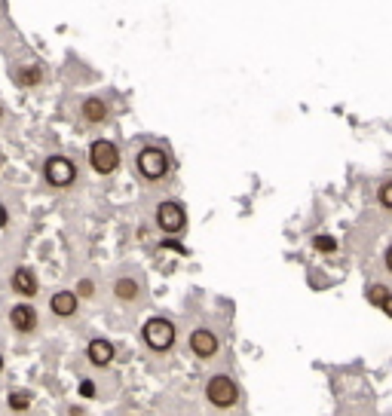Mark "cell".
Here are the masks:
<instances>
[{"label":"cell","instance_id":"1","mask_svg":"<svg viewBox=\"0 0 392 416\" xmlns=\"http://www.w3.org/2000/svg\"><path fill=\"white\" fill-rule=\"evenodd\" d=\"M135 168H138V175L144 177V181L156 184V181H163V177L169 175L172 163H169V154H165L163 147H154V144H150V147H141L138 150Z\"/></svg>","mask_w":392,"mask_h":416},{"label":"cell","instance_id":"2","mask_svg":"<svg viewBox=\"0 0 392 416\" xmlns=\"http://www.w3.org/2000/svg\"><path fill=\"white\" fill-rule=\"evenodd\" d=\"M175 325L169 318L156 316V318H147L144 328H141V340H144V346L150 352H169L175 346Z\"/></svg>","mask_w":392,"mask_h":416},{"label":"cell","instance_id":"3","mask_svg":"<svg viewBox=\"0 0 392 416\" xmlns=\"http://www.w3.org/2000/svg\"><path fill=\"white\" fill-rule=\"evenodd\" d=\"M205 398H208V404L218 407V410H230V407L239 401V386L233 383L227 373H215L205 383Z\"/></svg>","mask_w":392,"mask_h":416},{"label":"cell","instance_id":"4","mask_svg":"<svg viewBox=\"0 0 392 416\" xmlns=\"http://www.w3.org/2000/svg\"><path fill=\"white\" fill-rule=\"evenodd\" d=\"M89 166H93L98 175H114L116 168H120V147L107 138H95L89 144Z\"/></svg>","mask_w":392,"mask_h":416},{"label":"cell","instance_id":"5","mask_svg":"<svg viewBox=\"0 0 392 416\" xmlns=\"http://www.w3.org/2000/svg\"><path fill=\"white\" fill-rule=\"evenodd\" d=\"M43 177H46L49 187L65 190V187H71L74 181H77V166H74V159L55 154V156H49L43 163Z\"/></svg>","mask_w":392,"mask_h":416},{"label":"cell","instance_id":"6","mask_svg":"<svg viewBox=\"0 0 392 416\" xmlns=\"http://www.w3.org/2000/svg\"><path fill=\"white\" fill-rule=\"evenodd\" d=\"M156 227H160L165 236H178V233L187 227L184 208H181L178 202H172V199L160 202V206H156Z\"/></svg>","mask_w":392,"mask_h":416},{"label":"cell","instance_id":"7","mask_svg":"<svg viewBox=\"0 0 392 416\" xmlns=\"http://www.w3.org/2000/svg\"><path fill=\"white\" fill-rule=\"evenodd\" d=\"M218 346H221V340L215 330H208V328L190 330V352H194L196 358H215V355H218Z\"/></svg>","mask_w":392,"mask_h":416},{"label":"cell","instance_id":"8","mask_svg":"<svg viewBox=\"0 0 392 416\" xmlns=\"http://www.w3.org/2000/svg\"><path fill=\"white\" fill-rule=\"evenodd\" d=\"M10 285H13V291L25 297V300H31V297H37L40 291V282H37V273L31 267H15L13 269V276H10Z\"/></svg>","mask_w":392,"mask_h":416},{"label":"cell","instance_id":"9","mask_svg":"<svg viewBox=\"0 0 392 416\" xmlns=\"http://www.w3.org/2000/svg\"><path fill=\"white\" fill-rule=\"evenodd\" d=\"M10 328L15 334H31L37 328V309L31 303H15L10 309Z\"/></svg>","mask_w":392,"mask_h":416},{"label":"cell","instance_id":"10","mask_svg":"<svg viewBox=\"0 0 392 416\" xmlns=\"http://www.w3.org/2000/svg\"><path fill=\"white\" fill-rule=\"evenodd\" d=\"M114 343L111 340H104V337H95V340H89V346H86V358L89 364H95V368H107V364L114 361Z\"/></svg>","mask_w":392,"mask_h":416},{"label":"cell","instance_id":"11","mask_svg":"<svg viewBox=\"0 0 392 416\" xmlns=\"http://www.w3.org/2000/svg\"><path fill=\"white\" fill-rule=\"evenodd\" d=\"M77 307H80V300L74 291H55L49 297V309H53V316H58V318L77 316Z\"/></svg>","mask_w":392,"mask_h":416},{"label":"cell","instance_id":"12","mask_svg":"<svg viewBox=\"0 0 392 416\" xmlns=\"http://www.w3.org/2000/svg\"><path fill=\"white\" fill-rule=\"evenodd\" d=\"M107 101L102 95H89V98H83V105H80V116L86 123H104L107 120Z\"/></svg>","mask_w":392,"mask_h":416},{"label":"cell","instance_id":"13","mask_svg":"<svg viewBox=\"0 0 392 416\" xmlns=\"http://www.w3.org/2000/svg\"><path fill=\"white\" fill-rule=\"evenodd\" d=\"M114 297H116L120 303H135L138 297H141V285H138V279H132V276L116 279V282H114Z\"/></svg>","mask_w":392,"mask_h":416},{"label":"cell","instance_id":"14","mask_svg":"<svg viewBox=\"0 0 392 416\" xmlns=\"http://www.w3.org/2000/svg\"><path fill=\"white\" fill-rule=\"evenodd\" d=\"M31 401H34V395H31L28 389H13V392L6 395V404H10V410H13V413H19V416L28 413Z\"/></svg>","mask_w":392,"mask_h":416},{"label":"cell","instance_id":"15","mask_svg":"<svg viewBox=\"0 0 392 416\" xmlns=\"http://www.w3.org/2000/svg\"><path fill=\"white\" fill-rule=\"evenodd\" d=\"M40 80H43V71H40L37 65H25L15 71V83H19V86H37Z\"/></svg>","mask_w":392,"mask_h":416},{"label":"cell","instance_id":"16","mask_svg":"<svg viewBox=\"0 0 392 416\" xmlns=\"http://www.w3.org/2000/svg\"><path fill=\"white\" fill-rule=\"evenodd\" d=\"M365 297H368L371 307H383V300L389 297V288L377 282V285H371V288H368V294H365Z\"/></svg>","mask_w":392,"mask_h":416},{"label":"cell","instance_id":"17","mask_svg":"<svg viewBox=\"0 0 392 416\" xmlns=\"http://www.w3.org/2000/svg\"><path fill=\"white\" fill-rule=\"evenodd\" d=\"M313 248L316 251H322V254H334L337 251V239H334V236H316V239H313Z\"/></svg>","mask_w":392,"mask_h":416},{"label":"cell","instance_id":"18","mask_svg":"<svg viewBox=\"0 0 392 416\" xmlns=\"http://www.w3.org/2000/svg\"><path fill=\"white\" fill-rule=\"evenodd\" d=\"M377 202L386 211H392V181H383L380 184V190H377Z\"/></svg>","mask_w":392,"mask_h":416},{"label":"cell","instance_id":"19","mask_svg":"<svg viewBox=\"0 0 392 416\" xmlns=\"http://www.w3.org/2000/svg\"><path fill=\"white\" fill-rule=\"evenodd\" d=\"M74 294H77V300H80V297H86V300H89V297H95V282H93V279H80L77 288H74Z\"/></svg>","mask_w":392,"mask_h":416},{"label":"cell","instance_id":"20","mask_svg":"<svg viewBox=\"0 0 392 416\" xmlns=\"http://www.w3.org/2000/svg\"><path fill=\"white\" fill-rule=\"evenodd\" d=\"M77 392L83 395V398H95V383L93 380H80V389Z\"/></svg>","mask_w":392,"mask_h":416},{"label":"cell","instance_id":"21","mask_svg":"<svg viewBox=\"0 0 392 416\" xmlns=\"http://www.w3.org/2000/svg\"><path fill=\"white\" fill-rule=\"evenodd\" d=\"M383 312H386V316L392 318V291H389V297H386V300H383V307H380Z\"/></svg>","mask_w":392,"mask_h":416},{"label":"cell","instance_id":"22","mask_svg":"<svg viewBox=\"0 0 392 416\" xmlns=\"http://www.w3.org/2000/svg\"><path fill=\"white\" fill-rule=\"evenodd\" d=\"M383 263H386V269H389V273H392V245H389V248H386V254H383Z\"/></svg>","mask_w":392,"mask_h":416},{"label":"cell","instance_id":"23","mask_svg":"<svg viewBox=\"0 0 392 416\" xmlns=\"http://www.w3.org/2000/svg\"><path fill=\"white\" fill-rule=\"evenodd\" d=\"M0 370H4V355H0Z\"/></svg>","mask_w":392,"mask_h":416},{"label":"cell","instance_id":"24","mask_svg":"<svg viewBox=\"0 0 392 416\" xmlns=\"http://www.w3.org/2000/svg\"><path fill=\"white\" fill-rule=\"evenodd\" d=\"M15 416H19V413H15Z\"/></svg>","mask_w":392,"mask_h":416}]
</instances>
